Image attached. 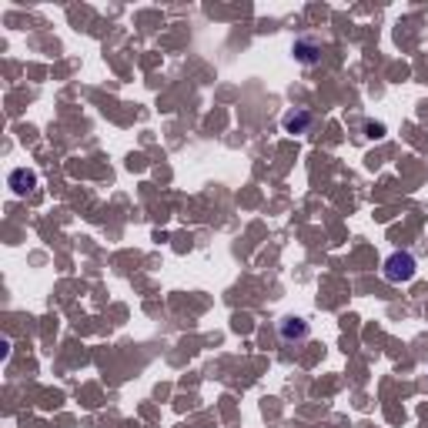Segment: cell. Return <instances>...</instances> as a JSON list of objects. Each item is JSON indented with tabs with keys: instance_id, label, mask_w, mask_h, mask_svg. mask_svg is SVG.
I'll use <instances>...</instances> for the list:
<instances>
[{
	"instance_id": "4",
	"label": "cell",
	"mask_w": 428,
	"mask_h": 428,
	"mask_svg": "<svg viewBox=\"0 0 428 428\" xmlns=\"http://www.w3.org/2000/svg\"><path fill=\"white\" fill-rule=\"evenodd\" d=\"M291 54L301 61V64H318L321 57V44L315 41V37H298L295 47H291Z\"/></svg>"
},
{
	"instance_id": "6",
	"label": "cell",
	"mask_w": 428,
	"mask_h": 428,
	"mask_svg": "<svg viewBox=\"0 0 428 428\" xmlns=\"http://www.w3.org/2000/svg\"><path fill=\"white\" fill-rule=\"evenodd\" d=\"M365 131H368L372 141H382V137H385V124L382 121H365Z\"/></svg>"
},
{
	"instance_id": "3",
	"label": "cell",
	"mask_w": 428,
	"mask_h": 428,
	"mask_svg": "<svg viewBox=\"0 0 428 428\" xmlns=\"http://www.w3.org/2000/svg\"><path fill=\"white\" fill-rule=\"evenodd\" d=\"M281 124H285L288 134H308V131H311V124H315V114H311V110H301V108L288 110Z\"/></svg>"
},
{
	"instance_id": "1",
	"label": "cell",
	"mask_w": 428,
	"mask_h": 428,
	"mask_svg": "<svg viewBox=\"0 0 428 428\" xmlns=\"http://www.w3.org/2000/svg\"><path fill=\"white\" fill-rule=\"evenodd\" d=\"M418 271V264L415 258L408 251H395V254H388V261H385V278L392 281V285H402V281H412Z\"/></svg>"
},
{
	"instance_id": "2",
	"label": "cell",
	"mask_w": 428,
	"mask_h": 428,
	"mask_svg": "<svg viewBox=\"0 0 428 428\" xmlns=\"http://www.w3.org/2000/svg\"><path fill=\"white\" fill-rule=\"evenodd\" d=\"M278 335H281V345H301L311 335V325L298 315H288V318L278 321Z\"/></svg>"
},
{
	"instance_id": "5",
	"label": "cell",
	"mask_w": 428,
	"mask_h": 428,
	"mask_svg": "<svg viewBox=\"0 0 428 428\" xmlns=\"http://www.w3.org/2000/svg\"><path fill=\"white\" fill-rule=\"evenodd\" d=\"M11 187H14V194H27V191L37 187V174L27 171V167H17V171H11Z\"/></svg>"
}]
</instances>
